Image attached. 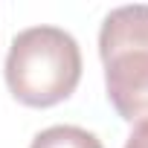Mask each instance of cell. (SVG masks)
Wrapping results in <instances>:
<instances>
[{"label":"cell","mask_w":148,"mask_h":148,"mask_svg":"<svg viewBox=\"0 0 148 148\" xmlns=\"http://www.w3.org/2000/svg\"><path fill=\"white\" fill-rule=\"evenodd\" d=\"M125 148H148V119L145 122H136V128L125 139Z\"/></svg>","instance_id":"obj_4"},{"label":"cell","mask_w":148,"mask_h":148,"mask_svg":"<svg viewBox=\"0 0 148 148\" xmlns=\"http://www.w3.org/2000/svg\"><path fill=\"white\" fill-rule=\"evenodd\" d=\"M9 93L26 108H52L82 82V49L58 26H29L12 38L6 55Z\"/></svg>","instance_id":"obj_1"},{"label":"cell","mask_w":148,"mask_h":148,"mask_svg":"<svg viewBox=\"0 0 148 148\" xmlns=\"http://www.w3.org/2000/svg\"><path fill=\"white\" fill-rule=\"evenodd\" d=\"M29 148H105L96 134L79 128V125H52L41 131Z\"/></svg>","instance_id":"obj_3"},{"label":"cell","mask_w":148,"mask_h":148,"mask_svg":"<svg viewBox=\"0 0 148 148\" xmlns=\"http://www.w3.org/2000/svg\"><path fill=\"white\" fill-rule=\"evenodd\" d=\"M108 102L125 122L148 119V6H119L99 29Z\"/></svg>","instance_id":"obj_2"}]
</instances>
